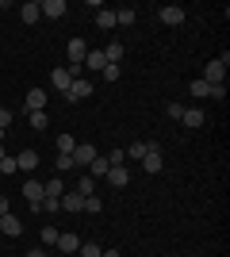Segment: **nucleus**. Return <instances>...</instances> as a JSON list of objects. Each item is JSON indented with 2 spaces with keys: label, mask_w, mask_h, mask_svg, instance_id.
I'll return each instance as SVG.
<instances>
[{
  "label": "nucleus",
  "mask_w": 230,
  "mask_h": 257,
  "mask_svg": "<svg viewBox=\"0 0 230 257\" xmlns=\"http://www.w3.org/2000/svg\"><path fill=\"white\" fill-rule=\"evenodd\" d=\"M73 77H81V65H62V69H50V85H54L58 92H69Z\"/></svg>",
  "instance_id": "nucleus-1"
},
{
  "label": "nucleus",
  "mask_w": 230,
  "mask_h": 257,
  "mask_svg": "<svg viewBox=\"0 0 230 257\" xmlns=\"http://www.w3.org/2000/svg\"><path fill=\"white\" fill-rule=\"evenodd\" d=\"M157 20H161V23H165V27H180V23H184V20H188V12H184V8H180V4H165V8H161V12H157Z\"/></svg>",
  "instance_id": "nucleus-2"
},
{
  "label": "nucleus",
  "mask_w": 230,
  "mask_h": 257,
  "mask_svg": "<svg viewBox=\"0 0 230 257\" xmlns=\"http://www.w3.org/2000/svg\"><path fill=\"white\" fill-rule=\"evenodd\" d=\"M88 96H92V81H88V77H73L66 100H69V104H77V100H88Z\"/></svg>",
  "instance_id": "nucleus-3"
},
{
  "label": "nucleus",
  "mask_w": 230,
  "mask_h": 257,
  "mask_svg": "<svg viewBox=\"0 0 230 257\" xmlns=\"http://www.w3.org/2000/svg\"><path fill=\"white\" fill-rule=\"evenodd\" d=\"M23 196H27V204H31V211H39V207H43V181H35V177H31V181H27V184H23Z\"/></svg>",
  "instance_id": "nucleus-4"
},
{
  "label": "nucleus",
  "mask_w": 230,
  "mask_h": 257,
  "mask_svg": "<svg viewBox=\"0 0 230 257\" xmlns=\"http://www.w3.org/2000/svg\"><path fill=\"white\" fill-rule=\"evenodd\" d=\"M104 181H108L111 188H127V181H131V169H127V165H111Z\"/></svg>",
  "instance_id": "nucleus-5"
},
{
  "label": "nucleus",
  "mask_w": 230,
  "mask_h": 257,
  "mask_svg": "<svg viewBox=\"0 0 230 257\" xmlns=\"http://www.w3.org/2000/svg\"><path fill=\"white\" fill-rule=\"evenodd\" d=\"M180 123H184L188 131H199L203 123H207V115H203V107H184V115H180Z\"/></svg>",
  "instance_id": "nucleus-6"
},
{
  "label": "nucleus",
  "mask_w": 230,
  "mask_h": 257,
  "mask_svg": "<svg viewBox=\"0 0 230 257\" xmlns=\"http://www.w3.org/2000/svg\"><path fill=\"white\" fill-rule=\"evenodd\" d=\"M142 169L161 173V146H157V142H150V150H146V158H142Z\"/></svg>",
  "instance_id": "nucleus-7"
},
{
  "label": "nucleus",
  "mask_w": 230,
  "mask_h": 257,
  "mask_svg": "<svg viewBox=\"0 0 230 257\" xmlns=\"http://www.w3.org/2000/svg\"><path fill=\"white\" fill-rule=\"evenodd\" d=\"M16 169L35 173V169H39V150H20V154H16Z\"/></svg>",
  "instance_id": "nucleus-8"
},
{
  "label": "nucleus",
  "mask_w": 230,
  "mask_h": 257,
  "mask_svg": "<svg viewBox=\"0 0 230 257\" xmlns=\"http://www.w3.org/2000/svg\"><path fill=\"white\" fill-rule=\"evenodd\" d=\"M0 234H8V238H20L23 234V223H20V219H16V215H0Z\"/></svg>",
  "instance_id": "nucleus-9"
},
{
  "label": "nucleus",
  "mask_w": 230,
  "mask_h": 257,
  "mask_svg": "<svg viewBox=\"0 0 230 257\" xmlns=\"http://www.w3.org/2000/svg\"><path fill=\"white\" fill-rule=\"evenodd\" d=\"M222 77H226V65L215 58V62H207V69H203V81L207 85H222Z\"/></svg>",
  "instance_id": "nucleus-10"
},
{
  "label": "nucleus",
  "mask_w": 230,
  "mask_h": 257,
  "mask_svg": "<svg viewBox=\"0 0 230 257\" xmlns=\"http://www.w3.org/2000/svg\"><path fill=\"white\" fill-rule=\"evenodd\" d=\"M85 54H88L85 39H69V65H85Z\"/></svg>",
  "instance_id": "nucleus-11"
},
{
  "label": "nucleus",
  "mask_w": 230,
  "mask_h": 257,
  "mask_svg": "<svg viewBox=\"0 0 230 257\" xmlns=\"http://www.w3.org/2000/svg\"><path fill=\"white\" fill-rule=\"evenodd\" d=\"M23 107H27V115H31V111H43V107H46V92H43V88H31L27 100H23Z\"/></svg>",
  "instance_id": "nucleus-12"
},
{
  "label": "nucleus",
  "mask_w": 230,
  "mask_h": 257,
  "mask_svg": "<svg viewBox=\"0 0 230 257\" xmlns=\"http://www.w3.org/2000/svg\"><path fill=\"white\" fill-rule=\"evenodd\" d=\"M58 249H62V253H77V249H81V238L73 234V230H66V234H58V242H54Z\"/></svg>",
  "instance_id": "nucleus-13"
},
{
  "label": "nucleus",
  "mask_w": 230,
  "mask_h": 257,
  "mask_svg": "<svg viewBox=\"0 0 230 257\" xmlns=\"http://www.w3.org/2000/svg\"><path fill=\"white\" fill-rule=\"evenodd\" d=\"M81 207H85V196H81V192H62V211L77 215Z\"/></svg>",
  "instance_id": "nucleus-14"
},
{
  "label": "nucleus",
  "mask_w": 230,
  "mask_h": 257,
  "mask_svg": "<svg viewBox=\"0 0 230 257\" xmlns=\"http://www.w3.org/2000/svg\"><path fill=\"white\" fill-rule=\"evenodd\" d=\"M39 8H43V16H50V20H62V16H66V0H43V4H39Z\"/></svg>",
  "instance_id": "nucleus-15"
},
{
  "label": "nucleus",
  "mask_w": 230,
  "mask_h": 257,
  "mask_svg": "<svg viewBox=\"0 0 230 257\" xmlns=\"http://www.w3.org/2000/svg\"><path fill=\"white\" fill-rule=\"evenodd\" d=\"M73 158V165H92V158H96V150L92 146H85V142H77V150L69 154Z\"/></svg>",
  "instance_id": "nucleus-16"
},
{
  "label": "nucleus",
  "mask_w": 230,
  "mask_h": 257,
  "mask_svg": "<svg viewBox=\"0 0 230 257\" xmlns=\"http://www.w3.org/2000/svg\"><path fill=\"white\" fill-rule=\"evenodd\" d=\"M39 16H43V8H39L35 0H27V4L20 8V20H23V23H39Z\"/></svg>",
  "instance_id": "nucleus-17"
},
{
  "label": "nucleus",
  "mask_w": 230,
  "mask_h": 257,
  "mask_svg": "<svg viewBox=\"0 0 230 257\" xmlns=\"http://www.w3.org/2000/svg\"><path fill=\"white\" fill-rule=\"evenodd\" d=\"M85 65H88V69H96V73H104V65H108L104 50H88V54H85Z\"/></svg>",
  "instance_id": "nucleus-18"
},
{
  "label": "nucleus",
  "mask_w": 230,
  "mask_h": 257,
  "mask_svg": "<svg viewBox=\"0 0 230 257\" xmlns=\"http://www.w3.org/2000/svg\"><path fill=\"white\" fill-rule=\"evenodd\" d=\"M146 150H150V142H131L127 150H123V158H131V161H142Z\"/></svg>",
  "instance_id": "nucleus-19"
},
{
  "label": "nucleus",
  "mask_w": 230,
  "mask_h": 257,
  "mask_svg": "<svg viewBox=\"0 0 230 257\" xmlns=\"http://www.w3.org/2000/svg\"><path fill=\"white\" fill-rule=\"evenodd\" d=\"M43 192H46V196H54V200H62V192H66L62 177H50V181H43Z\"/></svg>",
  "instance_id": "nucleus-20"
},
{
  "label": "nucleus",
  "mask_w": 230,
  "mask_h": 257,
  "mask_svg": "<svg viewBox=\"0 0 230 257\" xmlns=\"http://www.w3.org/2000/svg\"><path fill=\"white\" fill-rule=\"evenodd\" d=\"M108 169H111L108 158H100V154H96V158H92V165H88V177H108Z\"/></svg>",
  "instance_id": "nucleus-21"
},
{
  "label": "nucleus",
  "mask_w": 230,
  "mask_h": 257,
  "mask_svg": "<svg viewBox=\"0 0 230 257\" xmlns=\"http://www.w3.org/2000/svg\"><path fill=\"white\" fill-rule=\"evenodd\" d=\"M96 27H100V31H111V27H115V12H104V8H100L96 12Z\"/></svg>",
  "instance_id": "nucleus-22"
},
{
  "label": "nucleus",
  "mask_w": 230,
  "mask_h": 257,
  "mask_svg": "<svg viewBox=\"0 0 230 257\" xmlns=\"http://www.w3.org/2000/svg\"><path fill=\"white\" fill-rule=\"evenodd\" d=\"M77 192H81V196H96V177H88V173H85V177L77 181Z\"/></svg>",
  "instance_id": "nucleus-23"
},
{
  "label": "nucleus",
  "mask_w": 230,
  "mask_h": 257,
  "mask_svg": "<svg viewBox=\"0 0 230 257\" xmlns=\"http://www.w3.org/2000/svg\"><path fill=\"white\" fill-rule=\"evenodd\" d=\"M192 96H196V100H207V96H211V85L203 81V77H196V81H192Z\"/></svg>",
  "instance_id": "nucleus-24"
},
{
  "label": "nucleus",
  "mask_w": 230,
  "mask_h": 257,
  "mask_svg": "<svg viewBox=\"0 0 230 257\" xmlns=\"http://www.w3.org/2000/svg\"><path fill=\"white\" fill-rule=\"evenodd\" d=\"M134 16H138L134 8H119V12H115V27H131V23H134Z\"/></svg>",
  "instance_id": "nucleus-25"
},
{
  "label": "nucleus",
  "mask_w": 230,
  "mask_h": 257,
  "mask_svg": "<svg viewBox=\"0 0 230 257\" xmlns=\"http://www.w3.org/2000/svg\"><path fill=\"white\" fill-rule=\"evenodd\" d=\"M104 58H108L111 65H119V58H123V43H108V46H104Z\"/></svg>",
  "instance_id": "nucleus-26"
},
{
  "label": "nucleus",
  "mask_w": 230,
  "mask_h": 257,
  "mask_svg": "<svg viewBox=\"0 0 230 257\" xmlns=\"http://www.w3.org/2000/svg\"><path fill=\"white\" fill-rule=\"evenodd\" d=\"M73 150H77L73 135H58V154H73Z\"/></svg>",
  "instance_id": "nucleus-27"
},
{
  "label": "nucleus",
  "mask_w": 230,
  "mask_h": 257,
  "mask_svg": "<svg viewBox=\"0 0 230 257\" xmlns=\"http://www.w3.org/2000/svg\"><path fill=\"white\" fill-rule=\"evenodd\" d=\"M54 169H58V173H69V169H77V165H73V158H69V154H58V158H54Z\"/></svg>",
  "instance_id": "nucleus-28"
},
{
  "label": "nucleus",
  "mask_w": 230,
  "mask_h": 257,
  "mask_svg": "<svg viewBox=\"0 0 230 257\" xmlns=\"http://www.w3.org/2000/svg\"><path fill=\"white\" fill-rule=\"evenodd\" d=\"M39 211H46V215L62 211V200H54V196H43V207H39Z\"/></svg>",
  "instance_id": "nucleus-29"
},
{
  "label": "nucleus",
  "mask_w": 230,
  "mask_h": 257,
  "mask_svg": "<svg viewBox=\"0 0 230 257\" xmlns=\"http://www.w3.org/2000/svg\"><path fill=\"white\" fill-rule=\"evenodd\" d=\"M27 119H31V127H35V131H46V123H50V119H46V111H31Z\"/></svg>",
  "instance_id": "nucleus-30"
},
{
  "label": "nucleus",
  "mask_w": 230,
  "mask_h": 257,
  "mask_svg": "<svg viewBox=\"0 0 230 257\" xmlns=\"http://www.w3.org/2000/svg\"><path fill=\"white\" fill-rule=\"evenodd\" d=\"M100 196H85V207H81V211H88V215H100Z\"/></svg>",
  "instance_id": "nucleus-31"
},
{
  "label": "nucleus",
  "mask_w": 230,
  "mask_h": 257,
  "mask_svg": "<svg viewBox=\"0 0 230 257\" xmlns=\"http://www.w3.org/2000/svg\"><path fill=\"white\" fill-rule=\"evenodd\" d=\"M100 77H104V81H119V77H123V69H119V65H111V62H108Z\"/></svg>",
  "instance_id": "nucleus-32"
},
{
  "label": "nucleus",
  "mask_w": 230,
  "mask_h": 257,
  "mask_svg": "<svg viewBox=\"0 0 230 257\" xmlns=\"http://www.w3.org/2000/svg\"><path fill=\"white\" fill-rule=\"evenodd\" d=\"M77 253H81V257H100V246H96V242H81Z\"/></svg>",
  "instance_id": "nucleus-33"
},
{
  "label": "nucleus",
  "mask_w": 230,
  "mask_h": 257,
  "mask_svg": "<svg viewBox=\"0 0 230 257\" xmlns=\"http://www.w3.org/2000/svg\"><path fill=\"white\" fill-rule=\"evenodd\" d=\"M58 234H62L58 226H43V242H46V246H54V242H58Z\"/></svg>",
  "instance_id": "nucleus-34"
},
{
  "label": "nucleus",
  "mask_w": 230,
  "mask_h": 257,
  "mask_svg": "<svg viewBox=\"0 0 230 257\" xmlns=\"http://www.w3.org/2000/svg\"><path fill=\"white\" fill-rule=\"evenodd\" d=\"M0 173H4V177H12V173H20V169H16V158H4V161H0Z\"/></svg>",
  "instance_id": "nucleus-35"
},
{
  "label": "nucleus",
  "mask_w": 230,
  "mask_h": 257,
  "mask_svg": "<svg viewBox=\"0 0 230 257\" xmlns=\"http://www.w3.org/2000/svg\"><path fill=\"white\" fill-rule=\"evenodd\" d=\"M165 111H169V119H180L184 115V104H165Z\"/></svg>",
  "instance_id": "nucleus-36"
},
{
  "label": "nucleus",
  "mask_w": 230,
  "mask_h": 257,
  "mask_svg": "<svg viewBox=\"0 0 230 257\" xmlns=\"http://www.w3.org/2000/svg\"><path fill=\"white\" fill-rule=\"evenodd\" d=\"M207 100H226V85H211V96Z\"/></svg>",
  "instance_id": "nucleus-37"
},
{
  "label": "nucleus",
  "mask_w": 230,
  "mask_h": 257,
  "mask_svg": "<svg viewBox=\"0 0 230 257\" xmlns=\"http://www.w3.org/2000/svg\"><path fill=\"white\" fill-rule=\"evenodd\" d=\"M12 127V111L8 107H0V131H8Z\"/></svg>",
  "instance_id": "nucleus-38"
},
{
  "label": "nucleus",
  "mask_w": 230,
  "mask_h": 257,
  "mask_svg": "<svg viewBox=\"0 0 230 257\" xmlns=\"http://www.w3.org/2000/svg\"><path fill=\"white\" fill-rule=\"evenodd\" d=\"M123 161H127V158H123V150H111L108 154V165H123Z\"/></svg>",
  "instance_id": "nucleus-39"
},
{
  "label": "nucleus",
  "mask_w": 230,
  "mask_h": 257,
  "mask_svg": "<svg viewBox=\"0 0 230 257\" xmlns=\"http://www.w3.org/2000/svg\"><path fill=\"white\" fill-rule=\"evenodd\" d=\"M100 257H123V253H119V249H104Z\"/></svg>",
  "instance_id": "nucleus-40"
},
{
  "label": "nucleus",
  "mask_w": 230,
  "mask_h": 257,
  "mask_svg": "<svg viewBox=\"0 0 230 257\" xmlns=\"http://www.w3.org/2000/svg\"><path fill=\"white\" fill-rule=\"evenodd\" d=\"M0 215H8V200L4 196H0Z\"/></svg>",
  "instance_id": "nucleus-41"
},
{
  "label": "nucleus",
  "mask_w": 230,
  "mask_h": 257,
  "mask_svg": "<svg viewBox=\"0 0 230 257\" xmlns=\"http://www.w3.org/2000/svg\"><path fill=\"white\" fill-rule=\"evenodd\" d=\"M4 158H8V154H4V142H0V161H4Z\"/></svg>",
  "instance_id": "nucleus-42"
}]
</instances>
